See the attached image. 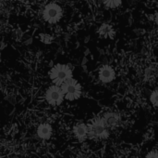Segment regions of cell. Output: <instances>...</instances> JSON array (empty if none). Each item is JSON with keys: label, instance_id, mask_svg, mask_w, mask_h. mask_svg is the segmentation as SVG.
<instances>
[{"label": "cell", "instance_id": "cell-1", "mask_svg": "<svg viewBox=\"0 0 158 158\" xmlns=\"http://www.w3.org/2000/svg\"><path fill=\"white\" fill-rule=\"evenodd\" d=\"M49 77L54 85L61 87L67 80L72 78V71L66 64H56L49 72Z\"/></svg>", "mask_w": 158, "mask_h": 158}, {"label": "cell", "instance_id": "cell-2", "mask_svg": "<svg viewBox=\"0 0 158 158\" xmlns=\"http://www.w3.org/2000/svg\"><path fill=\"white\" fill-rule=\"evenodd\" d=\"M88 126V138L93 140H105L109 137V129L105 126L101 117L94 118Z\"/></svg>", "mask_w": 158, "mask_h": 158}, {"label": "cell", "instance_id": "cell-3", "mask_svg": "<svg viewBox=\"0 0 158 158\" xmlns=\"http://www.w3.org/2000/svg\"><path fill=\"white\" fill-rule=\"evenodd\" d=\"M62 92L64 94V98L68 101H76L81 98L82 88L81 84L74 79L73 77L67 80L61 87Z\"/></svg>", "mask_w": 158, "mask_h": 158}, {"label": "cell", "instance_id": "cell-4", "mask_svg": "<svg viewBox=\"0 0 158 158\" xmlns=\"http://www.w3.org/2000/svg\"><path fill=\"white\" fill-rule=\"evenodd\" d=\"M62 17L63 9L58 4L49 3L44 7V9L43 11V18L46 22L50 24L57 23Z\"/></svg>", "mask_w": 158, "mask_h": 158}, {"label": "cell", "instance_id": "cell-5", "mask_svg": "<svg viewBox=\"0 0 158 158\" xmlns=\"http://www.w3.org/2000/svg\"><path fill=\"white\" fill-rule=\"evenodd\" d=\"M64 94L60 87L52 85L45 91V100L52 106H58L64 101Z\"/></svg>", "mask_w": 158, "mask_h": 158}, {"label": "cell", "instance_id": "cell-6", "mask_svg": "<svg viewBox=\"0 0 158 158\" xmlns=\"http://www.w3.org/2000/svg\"><path fill=\"white\" fill-rule=\"evenodd\" d=\"M98 77H99V80L104 84L111 83L116 78V72H115V70H114V68L112 66H110V65H103L99 69Z\"/></svg>", "mask_w": 158, "mask_h": 158}, {"label": "cell", "instance_id": "cell-7", "mask_svg": "<svg viewBox=\"0 0 158 158\" xmlns=\"http://www.w3.org/2000/svg\"><path fill=\"white\" fill-rule=\"evenodd\" d=\"M105 126L108 129H115L119 125L120 122V115H118V113L117 112H113V111H109L104 114L103 116H101Z\"/></svg>", "mask_w": 158, "mask_h": 158}, {"label": "cell", "instance_id": "cell-8", "mask_svg": "<svg viewBox=\"0 0 158 158\" xmlns=\"http://www.w3.org/2000/svg\"><path fill=\"white\" fill-rule=\"evenodd\" d=\"M73 133L80 142H83L88 138L89 135L88 126L84 123H79L73 128Z\"/></svg>", "mask_w": 158, "mask_h": 158}, {"label": "cell", "instance_id": "cell-9", "mask_svg": "<svg viewBox=\"0 0 158 158\" xmlns=\"http://www.w3.org/2000/svg\"><path fill=\"white\" fill-rule=\"evenodd\" d=\"M52 133H53L52 126L47 123L41 124L37 128V135L39 138L43 140H49L52 136Z\"/></svg>", "mask_w": 158, "mask_h": 158}, {"label": "cell", "instance_id": "cell-10", "mask_svg": "<svg viewBox=\"0 0 158 158\" xmlns=\"http://www.w3.org/2000/svg\"><path fill=\"white\" fill-rule=\"evenodd\" d=\"M98 34L101 37H113V35L115 34V31L110 24L103 23L98 29Z\"/></svg>", "mask_w": 158, "mask_h": 158}, {"label": "cell", "instance_id": "cell-11", "mask_svg": "<svg viewBox=\"0 0 158 158\" xmlns=\"http://www.w3.org/2000/svg\"><path fill=\"white\" fill-rule=\"evenodd\" d=\"M103 4L107 7V8H117L121 6L122 0H102Z\"/></svg>", "mask_w": 158, "mask_h": 158}, {"label": "cell", "instance_id": "cell-12", "mask_svg": "<svg viewBox=\"0 0 158 158\" xmlns=\"http://www.w3.org/2000/svg\"><path fill=\"white\" fill-rule=\"evenodd\" d=\"M150 102H151V103L155 107H158V88H156L151 93V95H150Z\"/></svg>", "mask_w": 158, "mask_h": 158}, {"label": "cell", "instance_id": "cell-13", "mask_svg": "<svg viewBox=\"0 0 158 158\" xmlns=\"http://www.w3.org/2000/svg\"><path fill=\"white\" fill-rule=\"evenodd\" d=\"M156 74V68H155L154 66H150L146 69L145 71V76L147 78H152Z\"/></svg>", "mask_w": 158, "mask_h": 158}, {"label": "cell", "instance_id": "cell-14", "mask_svg": "<svg viewBox=\"0 0 158 158\" xmlns=\"http://www.w3.org/2000/svg\"><path fill=\"white\" fill-rule=\"evenodd\" d=\"M144 158H158V151L157 150H152L150 151Z\"/></svg>", "mask_w": 158, "mask_h": 158}, {"label": "cell", "instance_id": "cell-15", "mask_svg": "<svg viewBox=\"0 0 158 158\" xmlns=\"http://www.w3.org/2000/svg\"><path fill=\"white\" fill-rule=\"evenodd\" d=\"M155 20H156V24H157L158 26V11L156 13V15H155Z\"/></svg>", "mask_w": 158, "mask_h": 158}, {"label": "cell", "instance_id": "cell-16", "mask_svg": "<svg viewBox=\"0 0 158 158\" xmlns=\"http://www.w3.org/2000/svg\"><path fill=\"white\" fill-rule=\"evenodd\" d=\"M156 34H157V35H158V27H157V30H156Z\"/></svg>", "mask_w": 158, "mask_h": 158}]
</instances>
